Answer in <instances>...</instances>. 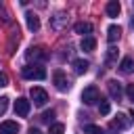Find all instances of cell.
Masks as SVG:
<instances>
[{"mask_svg": "<svg viewBox=\"0 0 134 134\" xmlns=\"http://www.w3.org/2000/svg\"><path fill=\"white\" fill-rule=\"evenodd\" d=\"M21 75L25 80H44L46 77V69L42 65H25L21 69Z\"/></svg>", "mask_w": 134, "mask_h": 134, "instance_id": "6da1fadb", "label": "cell"}, {"mask_svg": "<svg viewBox=\"0 0 134 134\" xmlns=\"http://www.w3.org/2000/svg\"><path fill=\"white\" fill-rule=\"evenodd\" d=\"M25 59H27V61H34V63H44V61L48 59V52H46V48L36 46V48H29V50L25 52Z\"/></svg>", "mask_w": 134, "mask_h": 134, "instance_id": "7a4b0ae2", "label": "cell"}, {"mask_svg": "<svg viewBox=\"0 0 134 134\" xmlns=\"http://www.w3.org/2000/svg\"><path fill=\"white\" fill-rule=\"evenodd\" d=\"M52 82H54V86H57V90H61V92H65V90H69L71 88V82H69V77L61 71V69H57L54 73H52Z\"/></svg>", "mask_w": 134, "mask_h": 134, "instance_id": "3957f363", "label": "cell"}, {"mask_svg": "<svg viewBox=\"0 0 134 134\" xmlns=\"http://www.w3.org/2000/svg\"><path fill=\"white\" fill-rule=\"evenodd\" d=\"M82 100H84L86 105H94V103H98V100H100V92H98V88H96V86H88V88H84V92H82Z\"/></svg>", "mask_w": 134, "mask_h": 134, "instance_id": "277c9868", "label": "cell"}, {"mask_svg": "<svg viewBox=\"0 0 134 134\" xmlns=\"http://www.w3.org/2000/svg\"><path fill=\"white\" fill-rule=\"evenodd\" d=\"M29 96H31L34 105H38V107L46 105V100H48V94H46V90H44V88H40V86H34V88L29 90Z\"/></svg>", "mask_w": 134, "mask_h": 134, "instance_id": "5b68a950", "label": "cell"}, {"mask_svg": "<svg viewBox=\"0 0 134 134\" xmlns=\"http://www.w3.org/2000/svg\"><path fill=\"white\" fill-rule=\"evenodd\" d=\"M29 109H31V103L27 98H17L15 100V113L19 117H27L29 115Z\"/></svg>", "mask_w": 134, "mask_h": 134, "instance_id": "8992f818", "label": "cell"}, {"mask_svg": "<svg viewBox=\"0 0 134 134\" xmlns=\"http://www.w3.org/2000/svg\"><path fill=\"white\" fill-rule=\"evenodd\" d=\"M67 25V15L65 13H57L54 17H50V29L52 31H61Z\"/></svg>", "mask_w": 134, "mask_h": 134, "instance_id": "52a82bcc", "label": "cell"}, {"mask_svg": "<svg viewBox=\"0 0 134 134\" xmlns=\"http://www.w3.org/2000/svg\"><path fill=\"white\" fill-rule=\"evenodd\" d=\"M109 128H111V132H121V130H126V128H128V117H126L124 113H117V117L109 124Z\"/></svg>", "mask_w": 134, "mask_h": 134, "instance_id": "ba28073f", "label": "cell"}, {"mask_svg": "<svg viewBox=\"0 0 134 134\" xmlns=\"http://www.w3.org/2000/svg\"><path fill=\"white\" fill-rule=\"evenodd\" d=\"M107 90H109L111 98H115V100H119V98H121V94H124L121 84H119L117 80H109V82H107Z\"/></svg>", "mask_w": 134, "mask_h": 134, "instance_id": "9c48e42d", "label": "cell"}, {"mask_svg": "<svg viewBox=\"0 0 134 134\" xmlns=\"http://www.w3.org/2000/svg\"><path fill=\"white\" fill-rule=\"evenodd\" d=\"M21 128H19V124L17 121H13V119H6V121H2L0 124V134H17Z\"/></svg>", "mask_w": 134, "mask_h": 134, "instance_id": "30bf717a", "label": "cell"}, {"mask_svg": "<svg viewBox=\"0 0 134 134\" xmlns=\"http://www.w3.org/2000/svg\"><path fill=\"white\" fill-rule=\"evenodd\" d=\"M132 71H134V59H132V57H124L121 63H119V73L128 75V73H132Z\"/></svg>", "mask_w": 134, "mask_h": 134, "instance_id": "8fae6325", "label": "cell"}, {"mask_svg": "<svg viewBox=\"0 0 134 134\" xmlns=\"http://www.w3.org/2000/svg\"><path fill=\"white\" fill-rule=\"evenodd\" d=\"M25 21H27V29L29 31H38L40 29V19H38L36 13H27L25 15Z\"/></svg>", "mask_w": 134, "mask_h": 134, "instance_id": "7c38bea8", "label": "cell"}, {"mask_svg": "<svg viewBox=\"0 0 134 134\" xmlns=\"http://www.w3.org/2000/svg\"><path fill=\"white\" fill-rule=\"evenodd\" d=\"M71 67H73V71H75V73H80V75H82V73H86V71H88L90 63H88V61H84V59H73V61H71Z\"/></svg>", "mask_w": 134, "mask_h": 134, "instance_id": "4fadbf2b", "label": "cell"}, {"mask_svg": "<svg viewBox=\"0 0 134 134\" xmlns=\"http://www.w3.org/2000/svg\"><path fill=\"white\" fill-rule=\"evenodd\" d=\"M119 36H121V27H119V25H111V27L107 29V40H109V44H115V42L119 40Z\"/></svg>", "mask_w": 134, "mask_h": 134, "instance_id": "5bb4252c", "label": "cell"}, {"mask_svg": "<svg viewBox=\"0 0 134 134\" xmlns=\"http://www.w3.org/2000/svg\"><path fill=\"white\" fill-rule=\"evenodd\" d=\"M80 48H82L84 52H92V50L96 48V40H94L92 36H86V38H82V42H80Z\"/></svg>", "mask_w": 134, "mask_h": 134, "instance_id": "9a60e30c", "label": "cell"}, {"mask_svg": "<svg viewBox=\"0 0 134 134\" xmlns=\"http://www.w3.org/2000/svg\"><path fill=\"white\" fill-rule=\"evenodd\" d=\"M73 29H75V34H82V36L86 38V34L92 31V23H88V21H77V23L73 25Z\"/></svg>", "mask_w": 134, "mask_h": 134, "instance_id": "2e32d148", "label": "cell"}, {"mask_svg": "<svg viewBox=\"0 0 134 134\" xmlns=\"http://www.w3.org/2000/svg\"><path fill=\"white\" fill-rule=\"evenodd\" d=\"M105 10H107V15H109V17H117V15L121 13V6H119V2H117V0H111V2H107Z\"/></svg>", "mask_w": 134, "mask_h": 134, "instance_id": "e0dca14e", "label": "cell"}, {"mask_svg": "<svg viewBox=\"0 0 134 134\" xmlns=\"http://www.w3.org/2000/svg\"><path fill=\"white\" fill-rule=\"evenodd\" d=\"M115 61H117V48H113V46H111V48L107 50V59H105V65H107V67H113V65H115Z\"/></svg>", "mask_w": 134, "mask_h": 134, "instance_id": "ac0fdd59", "label": "cell"}, {"mask_svg": "<svg viewBox=\"0 0 134 134\" xmlns=\"http://www.w3.org/2000/svg\"><path fill=\"white\" fill-rule=\"evenodd\" d=\"M98 111H100V115H109V111H111V105H109V100L100 98V100H98Z\"/></svg>", "mask_w": 134, "mask_h": 134, "instance_id": "d6986e66", "label": "cell"}, {"mask_svg": "<svg viewBox=\"0 0 134 134\" xmlns=\"http://www.w3.org/2000/svg\"><path fill=\"white\" fill-rule=\"evenodd\" d=\"M84 132H86V134H105V130L98 128V126H94V124H88V126L84 128Z\"/></svg>", "mask_w": 134, "mask_h": 134, "instance_id": "ffe728a7", "label": "cell"}, {"mask_svg": "<svg viewBox=\"0 0 134 134\" xmlns=\"http://www.w3.org/2000/svg\"><path fill=\"white\" fill-rule=\"evenodd\" d=\"M63 132H65L63 124H50V128H48V134H63Z\"/></svg>", "mask_w": 134, "mask_h": 134, "instance_id": "44dd1931", "label": "cell"}, {"mask_svg": "<svg viewBox=\"0 0 134 134\" xmlns=\"http://www.w3.org/2000/svg\"><path fill=\"white\" fill-rule=\"evenodd\" d=\"M8 109V98L6 96H0V115H4Z\"/></svg>", "mask_w": 134, "mask_h": 134, "instance_id": "7402d4cb", "label": "cell"}, {"mask_svg": "<svg viewBox=\"0 0 134 134\" xmlns=\"http://www.w3.org/2000/svg\"><path fill=\"white\" fill-rule=\"evenodd\" d=\"M52 117H54V111H52V109L42 113V121H46V124H50V121H52Z\"/></svg>", "mask_w": 134, "mask_h": 134, "instance_id": "603a6c76", "label": "cell"}, {"mask_svg": "<svg viewBox=\"0 0 134 134\" xmlns=\"http://www.w3.org/2000/svg\"><path fill=\"white\" fill-rule=\"evenodd\" d=\"M126 96L134 103V84H128V88H126Z\"/></svg>", "mask_w": 134, "mask_h": 134, "instance_id": "cb8c5ba5", "label": "cell"}, {"mask_svg": "<svg viewBox=\"0 0 134 134\" xmlns=\"http://www.w3.org/2000/svg\"><path fill=\"white\" fill-rule=\"evenodd\" d=\"M6 84H8V75H6V73H2V71H0V88H4V86H6Z\"/></svg>", "mask_w": 134, "mask_h": 134, "instance_id": "d4e9b609", "label": "cell"}, {"mask_svg": "<svg viewBox=\"0 0 134 134\" xmlns=\"http://www.w3.org/2000/svg\"><path fill=\"white\" fill-rule=\"evenodd\" d=\"M27 134H42V132H40L38 128H29V130H27Z\"/></svg>", "mask_w": 134, "mask_h": 134, "instance_id": "484cf974", "label": "cell"}, {"mask_svg": "<svg viewBox=\"0 0 134 134\" xmlns=\"http://www.w3.org/2000/svg\"><path fill=\"white\" fill-rule=\"evenodd\" d=\"M130 121H132V124H134V109H132V111H130Z\"/></svg>", "mask_w": 134, "mask_h": 134, "instance_id": "4316f807", "label": "cell"}]
</instances>
